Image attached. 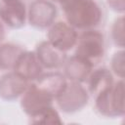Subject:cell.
Segmentation results:
<instances>
[{
	"label": "cell",
	"mask_w": 125,
	"mask_h": 125,
	"mask_svg": "<svg viewBox=\"0 0 125 125\" xmlns=\"http://www.w3.org/2000/svg\"><path fill=\"white\" fill-rule=\"evenodd\" d=\"M63 11L66 22L78 30L96 28L103 20V10L96 0H52Z\"/></svg>",
	"instance_id": "1"
},
{
	"label": "cell",
	"mask_w": 125,
	"mask_h": 125,
	"mask_svg": "<svg viewBox=\"0 0 125 125\" xmlns=\"http://www.w3.org/2000/svg\"><path fill=\"white\" fill-rule=\"evenodd\" d=\"M124 81L119 79L105 91L95 97V108L104 117H121L125 114Z\"/></svg>",
	"instance_id": "2"
},
{
	"label": "cell",
	"mask_w": 125,
	"mask_h": 125,
	"mask_svg": "<svg viewBox=\"0 0 125 125\" xmlns=\"http://www.w3.org/2000/svg\"><path fill=\"white\" fill-rule=\"evenodd\" d=\"M104 53L105 41L101 31L93 28L83 30L81 34H78L74 55L82 58L91 65L95 66L102 62Z\"/></svg>",
	"instance_id": "3"
},
{
	"label": "cell",
	"mask_w": 125,
	"mask_h": 125,
	"mask_svg": "<svg viewBox=\"0 0 125 125\" xmlns=\"http://www.w3.org/2000/svg\"><path fill=\"white\" fill-rule=\"evenodd\" d=\"M88 90L79 82L68 81L63 91L55 99L58 107L64 113H75L83 109L89 102Z\"/></svg>",
	"instance_id": "4"
},
{
	"label": "cell",
	"mask_w": 125,
	"mask_h": 125,
	"mask_svg": "<svg viewBox=\"0 0 125 125\" xmlns=\"http://www.w3.org/2000/svg\"><path fill=\"white\" fill-rule=\"evenodd\" d=\"M57 15V7L51 0H33L27 9L29 24L38 29L49 28L55 22Z\"/></svg>",
	"instance_id": "5"
},
{
	"label": "cell",
	"mask_w": 125,
	"mask_h": 125,
	"mask_svg": "<svg viewBox=\"0 0 125 125\" xmlns=\"http://www.w3.org/2000/svg\"><path fill=\"white\" fill-rule=\"evenodd\" d=\"M54 101L55 99L49 93L38 87L34 82H30L21 97V107L30 117L42 109L53 105Z\"/></svg>",
	"instance_id": "6"
},
{
	"label": "cell",
	"mask_w": 125,
	"mask_h": 125,
	"mask_svg": "<svg viewBox=\"0 0 125 125\" xmlns=\"http://www.w3.org/2000/svg\"><path fill=\"white\" fill-rule=\"evenodd\" d=\"M77 39V29L62 21H55L47 32V40L56 48L65 53L75 47Z\"/></svg>",
	"instance_id": "7"
},
{
	"label": "cell",
	"mask_w": 125,
	"mask_h": 125,
	"mask_svg": "<svg viewBox=\"0 0 125 125\" xmlns=\"http://www.w3.org/2000/svg\"><path fill=\"white\" fill-rule=\"evenodd\" d=\"M26 20L27 9L22 0H0V21L6 26L20 29Z\"/></svg>",
	"instance_id": "8"
},
{
	"label": "cell",
	"mask_w": 125,
	"mask_h": 125,
	"mask_svg": "<svg viewBox=\"0 0 125 125\" xmlns=\"http://www.w3.org/2000/svg\"><path fill=\"white\" fill-rule=\"evenodd\" d=\"M29 83L14 70L8 71L0 77V99L12 102L21 98Z\"/></svg>",
	"instance_id": "9"
},
{
	"label": "cell",
	"mask_w": 125,
	"mask_h": 125,
	"mask_svg": "<svg viewBox=\"0 0 125 125\" xmlns=\"http://www.w3.org/2000/svg\"><path fill=\"white\" fill-rule=\"evenodd\" d=\"M34 52L43 68L47 69H58L63 66L67 59L65 52L56 48L48 40L38 43Z\"/></svg>",
	"instance_id": "10"
},
{
	"label": "cell",
	"mask_w": 125,
	"mask_h": 125,
	"mask_svg": "<svg viewBox=\"0 0 125 125\" xmlns=\"http://www.w3.org/2000/svg\"><path fill=\"white\" fill-rule=\"evenodd\" d=\"M43 69L35 52L24 50L20 55L13 70L27 81L33 82L41 75Z\"/></svg>",
	"instance_id": "11"
},
{
	"label": "cell",
	"mask_w": 125,
	"mask_h": 125,
	"mask_svg": "<svg viewBox=\"0 0 125 125\" xmlns=\"http://www.w3.org/2000/svg\"><path fill=\"white\" fill-rule=\"evenodd\" d=\"M63 74L68 81L83 83L86 82L90 72L94 68L88 62L82 58L73 55L67 58L63 64Z\"/></svg>",
	"instance_id": "12"
},
{
	"label": "cell",
	"mask_w": 125,
	"mask_h": 125,
	"mask_svg": "<svg viewBox=\"0 0 125 125\" xmlns=\"http://www.w3.org/2000/svg\"><path fill=\"white\" fill-rule=\"evenodd\" d=\"M33 82L38 87L49 93L54 99H56L63 91L68 80L62 72L48 71L42 72L41 75Z\"/></svg>",
	"instance_id": "13"
},
{
	"label": "cell",
	"mask_w": 125,
	"mask_h": 125,
	"mask_svg": "<svg viewBox=\"0 0 125 125\" xmlns=\"http://www.w3.org/2000/svg\"><path fill=\"white\" fill-rule=\"evenodd\" d=\"M86 81L88 92L94 97L110 88L114 83L113 74L106 67H98L96 69H92Z\"/></svg>",
	"instance_id": "14"
},
{
	"label": "cell",
	"mask_w": 125,
	"mask_h": 125,
	"mask_svg": "<svg viewBox=\"0 0 125 125\" xmlns=\"http://www.w3.org/2000/svg\"><path fill=\"white\" fill-rule=\"evenodd\" d=\"M24 51L23 47L15 43L0 44V69L13 70L20 55Z\"/></svg>",
	"instance_id": "15"
},
{
	"label": "cell",
	"mask_w": 125,
	"mask_h": 125,
	"mask_svg": "<svg viewBox=\"0 0 125 125\" xmlns=\"http://www.w3.org/2000/svg\"><path fill=\"white\" fill-rule=\"evenodd\" d=\"M29 121L32 124H62V120L59 111L53 106H48L33 116L29 117Z\"/></svg>",
	"instance_id": "16"
},
{
	"label": "cell",
	"mask_w": 125,
	"mask_h": 125,
	"mask_svg": "<svg viewBox=\"0 0 125 125\" xmlns=\"http://www.w3.org/2000/svg\"><path fill=\"white\" fill-rule=\"evenodd\" d=\"M111 40L115 46L120 49L124 48V17L120 16L113 21L110 30Z\"/></svg>",
	"instance_id": "17"
},
{
	"label": "cell",
	"mask_w": 125,
	"mask_h": 125,
	"mask_svg": "<svg viewBox=\"0 0 125 125\" xmlns=\"http://www.w3.org/2000/svg\"><path fill=\"white\" fill-rule=\"evenodd\" d=\"M110 71L120 79L124 78L125 73V52L123 49L115 52L110 62Z\"/></svg>",
	"instance_id": "18"
},
{
	"label": "cell",
	"mask_w": 125,
	"mask_h": 125,
	"mask_svg": "<svg viewBox=\"0 0 125 125\" xmlns=\"http://www.w3.org/2000/svg\"><path fill=\"white\" fill-rule=\"evenodd\" d=\"M108 7L119 14H123L125 11V0H106Z\"/></svg>",
	"instance_id": "19"
},
{
	"label": "cell",
	"mask_w": 125,
	"mask_h": 125,
	"mask_svg": "<svg viewBox=\"0 0 125 125\" xmlns=\"http://www.w3.org/2000/svg\"><path fill=\"white\" fill-rule=\"evenodd\" d=\"M6 36V29H5V24L0 21V44L4 41Z\"/></svg>",
	"instance_id": "20"
}]
</instances>
